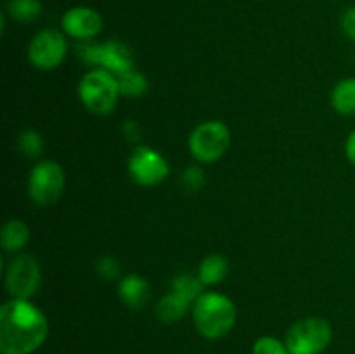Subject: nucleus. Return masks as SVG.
I'll return each instance as SVG.
<instances>
[{
	"instance_id": "obj_20",
	"label": "nucleus",
	"mask_w": 355,
	"mask_h": 354,
	"mask_svg": "<svg viewBox=\"0 0 355 354\" xmlns=\"http://www.w3.org/2000/svg\"><path fill=\"white\" fill-rule=\"evenodd\" d=\"M17 149L26 158H38L44 151V137L40 132L28 128V130L21 132L19 139H17Z\"/></svg>"
},
{
	"instance_id": "obj_24",
	"label": "nucleus",
	"mask_w": 355,
	"mask_h": 354,
	"mask_svg": "<svg viewBox=\"0 0 355 354\" xmlns=\"http://www.w3.org/2000/svg\"><path fill=\"white\" fill-rule=\"evenodd\" d=\"M342 31L347 38L355 42V6L349 7L342 16Z\"/></svg>"
},
{
	"instance_id": "obj_11",
	"label": "nucleus",
	"mask_w": 355,
	"mask_h": 354,
	"mask_svg": "<svg viewBox=\"0 0 355 354\" xmlns=\"http://www.w3.org/2000/svg\"><path fill=\"white\" fill-rule=\"evenodd\" d=\"M61 26L68 37L76 40H92L103 30V17L92 7H71L62 14Z\"/></svg>"
},
{
	"instance_id": "obj_16",
	"label": "nucleus",
	"mask_w": 355,
	"mask_h": 354,
	"mask_svg": "<svg viewBox=\"0 0 355 354\" xmlns=\"http://www.w3.org/2000/svg\"><path fill=\"white\" fill-rule=\"evenodd\" d=\"M229 273V262L224 255L220 253H211V255L205 257L201 260L200 267H198V278L205 287H211L220 281L225 280Z\"/></svg>"
},
{
	"instance_id": "obj_15",
	"label": "nucleus",
	"mask_w": 355,
	"mask_h": 354,
	"mask_svg": "<svg viewBox=\"0 0 355 354\" xmlns=\"http://www.w3.org/2000/svg\"><path fill=\"white\" fill-rule=\"evenodd\" d=\"M331 106L343 117H355V76L343 78L333 87Z\"/></svg>"
},
{
	"instance_id": "obj_1",
	"label": "nucleus",
	"mask_w": 355,
	"mask_h": 354,
	"mask_svg": "<svg viewBox=\"0 0 355 354\" xmlns=\"http://www.w3.org/2000/svg\"><path fill=\"white\" fill-rule=\"evenodd\" d=\"M49 323L44 311L24 298H10L0 307V353L31 354L44 346Z\"/></svg>"
},
{
	"instance_id": "obj_13",
	"label": "nucleus",
	"mask_w": 355,
	"mask_h": 354,
	"mask_svg": "<svg viewBox=\"0 0 355 354\" xmlns=\"http://www.w3.org/2000/svg\"><path fill=\"white\" fill-rule=\"evenodd\" d=\"M30 239V228L21 219H10L3 224L0 231V245L7 253H16L24 248V245Z\"/></svg>"
},
{
	"instance_id": "obj_21",
	"label": "nucleus",
	"mask_w": 355,
	"mask_h": 354,
	"mask_svg": "<svg viewBox=\"0 0 355 354\" xmlns=\"http://www.w3.org/2000/svg\"><path fill=\"white\" fill-rule=\"evenodd\" d=\"M180 183H182V187L187 193H198L205 186V172L198 165L187 167L184 170Z\"/></svg>"
},
{
	"instance_id": "obj_26",
	"label": "nucleus",
	"mask_w": 355,
	"mask_h": 354,
	"mask_svg": "<svg viewBox=\"0 0 355 354\" xmlns=\"http://www.w3.org/2000/svg\"><path fill=\"white\" fill-rule=\"evenodd\" d=\"M123 132H125V135H127L128 141H135V139H137V135L141 134V128H139V125L135 124L134 120H128L127 124L123 125Z\"/></svg>"
},
{
	"instance_id": "obj_12",
	"label": "nucleus",
	"mask_w": 355,
	"mask_h": 354,
	"mask_svg": "<svg viewBox=\"0 0 355 354\" xmlns=\"http://www.w3.org/2000/svg\"><path fill=\"white\" fill-rule=\"evenodd\" d=\"M118 297L127 307L144 309L151 301V287L139 274H127L125 278H121L120 285H118Z\"/></svg>"
},
{
	"instance_id": "obj_9",
	"label": "nucleus",
	"mask_w": 355,
	"mask_h": 354,
	"mask_svg": "<svg viewBox=\"0 0 355 354\" xmlns=\"http://www.w3.org/2000/svg\"><path fill=\"white\" fill-rule=\"evenodd\" d=\"M40 264L33 255L21 253L9 262L6 269V290L12 298L30 301L40 287Z\"/></svg>"
},
{
	"instance_id": "obj_25",
	"label": "nucleus",
	"mask_w": 355,
	"mask_h": 354,
	"mask_svg": "<svg viewBox=\"0 0 355 354\" xmlns=\"http://www.w3.org/2000/svg\"><path fill=\"white\" fill-rule=\"evenodd\" d=\"M345 156L350 163L355 167V128L347 135L345 141Z\"/></svg>"
},
{
	"instance_id": "obj_5",
	"label": "nucleus",
	"mask_w": 355,
	"mask_h": 354,
	"mask_svg": "<svg viewBox=\"0 0 355 354\" xmlns=\"http://www.w3.org/2000/svg\"><path fill=\"white\" fill-rule=\"evenodd\" d=\"M331 340V325L318 316H309L290 326L284 344L290 354H321Z\"/></svg>"
},
{
	"instance_id": "obj_23",
	"label": "nucleus",
	"mask_w": 355,
	"mask_h": 354,
	"mask_svg": "<svg viewBox=\"0 0 355 354\" xmlns=\"http://www.w3.org/2000/svg\"><path fill=\"white\" fill-rule=\"evenodd\" d=\"M96 269H97V273H99L101 278H104V280L110 281V280H114V278H118V274H120V271H121V266H120V262H118L116 257L104 255L97 260Z\"/></svg>"
},
{
	"instance_id": "obj_22",
	"label": "nucleus",
	"mask_w": 355,
	"mask_h": 354,
	"mask_svg": "<svg viewBox=\"0 0 355 354\" xmlns=\"http://www.w3.org/2000/svg\"><path fill=\"white\" fill-rule=\"evenodd\" d=\"M253 354H290L286 344L277 340L276 337H260L253 344Z\"/></svg>"
},
{
	"instance_id": "obj_7",
	"label": "nucleus",
	"mask_w": 355,
	"mask_h": 354,
	"mask_svg": "<svg viewBox=\"0 0 355 354\" xmlns=\"http://www.w3.org/2000/svg\"><path fill=\"white\" fill-rule=\"evenodd\" d=\"M78 56L87 65L104 68L113 73V75H120V73L134 68V52L127 44L120 40L80 45Z\"/></svg>"
},
{
	"instance_id": "obj_4",
	"label": "nucleus",
	"mask_w": 355,
	"mask_h": 354,
	"mask_svg": "<svg viewBox=\"0 0 355 354\" xmlns=\"http://www.w3.org/2000/svg\"><path fill=\"white\" fill-rule=\"evenodd\" d=\"M187 146L196 162L214 163L227 153L231 146V130L220 120L203 121L189 134Z\"/></svg>"
},
{
	"instance_id": "obj_6",
	"label": "nucleus",
	"mask_w": 355,
	"mask_h": 354,
	"mask_svg": "<svg viewBox=\"0 0 355 354\" xmlns=\"http://www.w3.org/2000/svg\"><path fill=\"white\" fill-rule=\"evenodd\" d=\"M64 186V170L54 160H40L31 167L28 176V196L38 207H51L58 203Z\"/></svg>"
},
{
	"instance_id": "obj_3",
	"label": "nucleus",
	"mask_w": 355,
	"mask_h": 354,
	"mask_svg": "<svg viewBox=\"0 0 355 354\" xmlns=\"http://www.w3.org/2000/svg\"><path fill=\"white\" fill-rule=\"evenodd\" d=\"M116 75L104 68H92L80 78L78 97L83 106L94 115H110L120 97Z\"/></svg>"
},
{
	"instance_id": "obj_19",
	"label": "nucleus",
	"mask_w": 355,
	"mask_h": 354,
	"mask_svg": "<svg viewBox=\"0 0 355 354\" xmlns=\"http://www.w3.org/2000/svg\"><path fill=\"white\" fill-rule=\"evenodd\" d=\"M7 12L19 23H31L38 19L42 14V2L40 0H9Z\"/></svg>"
},
{
	"instance_id": "obj_10",
	"label": "nucleus",
	"mask_w": 355,
	"mask_h": 354,
	"mask_svg": "<svg viewBox=\"0 0 355 354\" xmlns=\"http://www.w3.org/2000/svg\"><path fill=\"white\" fill-rule=\"evenodd\" d=\"M128 174L139 186H158L168 177L170 165L165 156L149 146H137L128 158Z\"/></svg>"
},
{
	"instance_id": "obj_8",
	"label": "nucleus",
	"mask_w": 355,
	"mask_h": 354,
	"mask_svg": "<svg viewBox=\"0 0 355 354\" xmlns=\"http://www.w3.org/2000/svg\"><path fill=\"white\" fill-rule=\"evenodd\" d=\"M68 54V40L64 33L54 28H44L28 44V61L42 71H51L61 66Z\"/></svg>"
},
{
	"instance_id": "obj_17",
	"label": "nucleus",
	"mask_w": 355,
	"mask_h": 354,
	"mask_svg": "<svg viewBox=\"0 0 355 354\" xmlns=\"http://www.w3.org/2000/svg\"><path fill=\"white\" fill-rule=\"evenodd\" d=\"M116 80L118 87H120V94L125 97H141L144 96L149 89V82L148 78H146V75L137 71L135 68L116 75Z\"/></svg>"
},
{
	"instance_id": "obj_18",
	"label": "nucleus",
	"mask_w": 355,
	"mask_h": 354,
	"mask_svg": "<svg viewBox=\"0 0 355 354\" xmlns=\"http://www.w3.org/2000/svg\"><path fill=\"white\" fill-rule=\"evenodd\" d=\"M203 287L201 280L198 276H193L189 273L177 274L172 280V292L179 294L180 297H184L186 301H189L191 304L196 302V298L203 294Z\"/></svg>"
},
{
	"instance_id": "obj_14",
	"label": "nucleus",
	"mask_w": 355,
	"mask_h": 354,
	"mask_svg": "<svg viewBox=\"0 0 355 354\" xmlns=\"http://www.w3.org/2000/svg\"><path fill=\"white\" fill-rule=\"evenodd\" d=\"M193 309V304L175 292L163 295L156 304V316L162 323H177Z\"/></svg>"
},
{
	"instance_id": "obj_2",
	"label": "nucleus",
	"mask_w": 355,
	"mask_h": 354,
	"mask_svg": "<svg viewBox=\"0 0 355 354\" xmlns=\"http://www.w3.org/2000/svg\"><path fill=\"white\" fill-rule=\"evenodd\" d=\"M193 323L198 332L208 340L227 335L236 325L238 309L227 295L220 292H203L191 309Z\"/></svg>"
}]
</instances>
